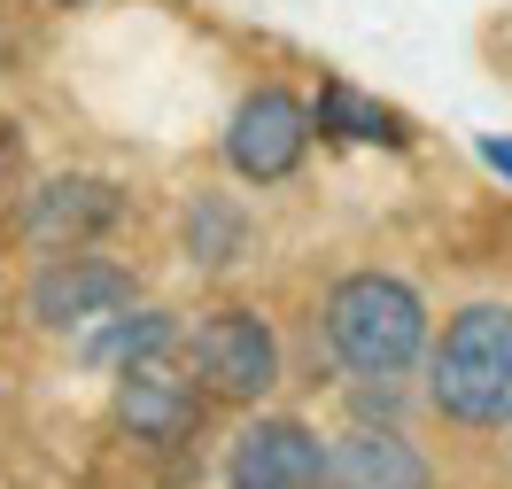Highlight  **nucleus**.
Wrapping results in <instances>:
<instances>
[{
  "mask_svg": "<svg viewBox=\"0 0 512 489\" xmlns=\"http://www.w3.org/2000/svg\"><path fill=\"white\" fill-rule=\"evenodd\" d=\"M319 489H435V466H427V451H419L404 427L357 420L350 435L326 443Z\"/></svg>",
  "mask_w": 512,
  "mask_h": 489,
  "instance_id": "obj_9",
  "label": "nucleus"
},
{
  "mask_svg": "<svg viewBox=\"0 0 512 489\" xmlns=\"http://www.w3.org/2000/svg\"><path fill=\"white\" fill-rule=\"evenodd\" d=\"M179 241H187V264H202V272H225V264L249 257V210L233 195H194L187 218H179Z\"/></svg>",
  "mask_w": 512,
  "mask_h": 489,
  "instance_id": "obj_12",
  "label": "nucleus"
},
{
  "mask_svg": "<svg viewBox=\"0 0 512 489\" xmlns=\"http://www.w3.org/2000/svg\"><path fill=\"white\" fill-rule=\"evenodd\" d=\"M350 412H357V420H373V427H396V420H404V373H357Z\"/></svg>",
  "mask_w": 512,
  "mask_h": 489,
  "instance_id": "obj_13",
  "label": "nucleus"
},
{
  "mask_svg": "<svg viewBox=\"0 0 512 489\" xmlns=\"http://www.w3.org/2000/svg\"><path fill=\"white\" fill-rule=\"evenodd\" d=\"M179 350V319L156 311V303H125V311H109V319L86 326V342H78V358L86 365H156Z\"/></svg>",
  "mask_w": 512,
  "mask_h": 489,
  "instance_id": "obj_10",
  "label": "nucleus"
},
{
  "mask_svg": "<svg viewBox=\"0 0 512 489\" xmlns=\"http://www.w3.org/2000/svg\"><path fill=\"white\" fill-rule=\"evenodd\" d=\"M225 171L241 179V187H280L303 171L311 156V109L288 94V86H256L241 94V109L225 117Z\"/></svg>",
  "mask_w": 512,
  "mask_h": 489,
  "instance_id": "obj_5",
  "label": "nucleus"
},
{
  "mask_svg": "<svg viewBox=\"0 0 512 489\" xmlns=\"http://www.w3.org/2000/svg\"><path fill=\"white\" fill-rule=\"evenodd\" d=\"M311 109V132H326V140H350V148H404L412 140V125L388 109V101L357 94L350 78H326L319 101H303Z\"/></svg>",
  "mask_w": 512,
  "mask_h": 489,
  "instance_id": "obj_11",
  "label": "nucleus"
},
{
  "mask_svg": "<svg viewBox=\"0 0 512 489\" xmlns=\"http://www.w3.org/2000/svg\"><path fill=\"white\" fill-rule=\"evenodd\" d=\"M505 435H512V420H505Z\"/></svg>",
  "mask_w": 512,
  "mask_h": 489,
  "instance_id": "obj_17",
  "label": "nucleus"
},
{
  "mask_svg": "<svg viewBox=\"0 0 512 489\" xmlns=\"http://www.w3.org/2000/svg\"><path fill=\"white\" fill-rule=\"evenodd\" d=\"M427 412L466 435H497L512 420V303H466L443 334H427Z\"/></svg>",
  "mask_w": 512,
  "mask_h": 489,
  "instance_id": "obj_1",
  "label": "nucleus"
},
{
  "mask_svg": "<svg viewBox=\"0 0 512 489\" xmlns=\"http://www.w3.org/2000/svg\"><path fill=\"white\" fill-rule=\"evenodd\" d=\"M474 156L489 163L497 179H512V140H497V132H481V140H474Z\"/></svg>",
  "mask_w": 512,
  "mask_h": 489,
  "instance_id": "obj_15",
  "label": "nucleus"
},
{
  "mask_svg": "<svg viewBox=\"0 0 512 489\" xmlns=\"http://www.w3.org/2000/svg\"><path fill=\"white\" fill-rule=\"evenodd\" d=\"M125 218H132V195L117 179H94V171H55L24 195V233L39 249H94Z\"/></svg>",
  "mask_w": 512,
  "mask_h": 489,
  "instance_id": "obj_7",
  "label": "nucleus"
},
{
  "mask_svg": "<svg viewBox=\"0 0 512 489\" xmlns=\"http://www.w3.org/2000/svg\"><path fill=\"white\" fill-rule=\"evenodd\" d=\"M125 303H140V280H132V264L101 257V249H47L32 288H24V311L47 334H86L94 319L125 311Z\"/></svg>",
  "mask_w": 512,
  "mask_h": 489,
  "instance_id": "obj_4",
  "label": "nucleus"
},
{
  "mask_svg": "<svg viewBox=\"0 0 512 489\" xmlns=\"http://www.w3.org/2000/svg\"><path fill=\"white\" fill-rule=\"evenodd\" d=\"M326 435L295 412H256L225 443V489H319Z\"/></svg>",
  "mask_w": 512,
  "mask_h": 489,
  "instance_id": "obj_6",
  "label": "nucleus"
},
{
  "mask_svg": "<svg viewBox=\"0 0 512 489\" xmlns=\"http://www.w3.org/2000/svg\"><path fill=\"white\" fill-rule=\"evenodd\" d=\"M326 350L350 365V373H412L419 350H427V295L396 272H342L319 303Z\"/></svg>",
  "mask_w": 512,
  "mask_h": 489,
  "instance_id": "obj_2",
  "label": "nucleus"
},
{
  "mask_svg": "<svg viewBox=\"0 0 512 489\" xmlns=\"http://www.w3.org/2000/svg\"><path fill=\"white\" fill-rule=\"evenodd\" d=\"M47 8H86V0H47Z\"/></svg>",
  "mask_w": 512,
  "mask_h": 489,
  "instance_id": "obj_16",
  "label": "nucleus"
},
{
  "mask_svg": "<svg viewBox=\"0 0 512 489\" xmlns=\"http://www.w3.org/2000/svg\"><path fill=\"white\" fill-rule=\"evenodd\" d=\"M16 179H24V132L0 117V202L16 195Z\"/></svg>",
  "mask_w": 512,
  "mask_h": 489,
  "instance_id": "obj_14",
  "label": "nucleus"
},
{
  "mask_svg": "<svg viewBox=\"0 0 512 489\" xmlns=\"http://www.w3.org/2000/svg\"><path fill=\"white\" fill-rule=\"evenodd\" d=\"M210 420V396L194 381H171L163 365H125L117 373V427L148 451H187Z\"/></svg>",
  "mask_w": 512,
  "mask_h": 489,
  "instance_id": "obj_8",
  "label": "nucleus"
},
{
  "mask_svg": "<svg viewBox=\"0 0 512 489\" xmlns=\"http://www.w3.org/2000/svg\"><path fill=\"white\" fill-rule=\"evenodd\" d=\"M179 358H187V381L210 404H264L280 389V373H288L272 319L249 311V303H218L194 326H179Z\"/></svg>",
  "mask_w": 512,
  "mask_h": 489,
  "instance_id": "obj_3",
  "label": "nucleus"
}]
</instances>
